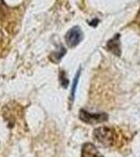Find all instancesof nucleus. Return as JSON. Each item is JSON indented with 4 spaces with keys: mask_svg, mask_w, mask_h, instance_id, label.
Listing matches in <instances>:
<instances>
[{
    "mask_svg": "<svg viewBox=\"0 0 140 157\" xmlns=\"http://www.w3.org/2000/svg\"><path fill=\"white\" fill-rule=\"evenodd\" d=\"M93 136L100 145L106 146V147L111 146L114 141L113 130L110 128H107V127H100V128L95 129V130H94Z\"/></svg>",
    "mask_w": 140,
    "mask_h": 157,
    "instance_id": "obj_1",
    "label": "nucleus"
},
{
    "mask_svg": "<svg viewBox=\"0 0 140 157\" xmlns=\"http://www.w3.org/2000/svg\"><path fill=\"white\" fill-rule=\"evenodd\" d=\"M80 118L84 123L89 124V125H93V124L103 123V121H108V115L106 113H90L88 111L81 110L80 111Z\"/></svg>",
    "mask_w": 140,
    "mask_h": 157,
    "instance_id": "obj_2",
    "label": "nucleus"
},
{
    "mask_svg": "<svg viewBox=\"0 0 140 157\" xmlns=\"http://www.w3.org/2000/svg\"><path fill=\"white\" fill-rule=\"evenodd\" d=\"M65 39H66V43H67L68 46L71 47V48H72V47H75L83 39L82 29H81L78 26L72 27V29L66 34Z\"/></svg>",
    "mask_w": 140,
    "mask_h": 157,
    "instance_id": "obj_3",
    "label": "nucleus"
},
{
    "mask_svg": "<svg viewBox=\"0 0 140 157\" xmlns=\"http://www.w3.org/2000/svg\"><path fill=\"white\" fill-rule=\"evenodd\" d=\"M82 157H104V156L99 153L94 145H92V144H86L83 147Z\"/></svg>",
    "mask_w": 140,
    "mask_h": 157,
    "instance_id": "obj_4",
    "label": "nucleus"
},
{
    "mask_svg": "<svg viewBox=\"0 0 140 157\" xmlns=\"http://www.w3.org/2000/svg\"><path fill=\"white\" fill-rule=\"evenodd\" d=\"M118 38H119V36L117 35V36H115V38L111 39L110 41H109V43H108V48L110 50H112V52H113L114 54H116V55L120 54V46H119Z\"/></svg>",
    "mask_w": 140,
    "mask_h": 157,
    "instance_id": "obj_5",
    "label": "nucleus"
},
{
    "mask_svg": "<svg viewBox=\"0 0 140 157\" xmlns=\"http://www.w3.org/2000/svg\"><path fill=\"white\" fill-rule=\"evenodd\" d=\"M65 54H66V49L63 46H61L60 48H59V50L52 52V54L50 55V59H51L52 62L58 63V62H60V60L62 59L63 56H64Z\"/></svg>",
    "mask_w": 140,
    "mask_h": 157,
    "instance_id": "obj_6",
    "label": "nucleus"
},
{
    "mask_svg": "<svg viewBox=\"0 0 140 157\" xmlns=\"http://www.w3.org/2000/svg\"><path fill=\"white\" fill-rule=\"evenodd\" d=\"M80 73H81V69L78 70V73H76L74 80H73V84H72V88H71V95H70V98H71V102L74 100V97H75V91H76V86H78V78H80Z\"/></svg>",
    "mask_w": 140,
    "mask_h": 157,
    "instance_id": "obj_7",
    "label": "nucleus"
},
{
    "mask_svg": "<svg viewBox=\"0 0 140 157\" xmlns=\"http://www.w3.org/2000/svg\"><path fill=\"white\" fill-rule=\"evenodd\" d=\"M60 80H61V84L64 88H67L68 84H69V81L68 78L65 77V72L64 71H61V75H60Z\"/></svg>",
    "mask_w": 140,
    "mask_h": 157,
    "instance_id": "obj_8",
    "label": "nucleus"
},
{
    "mask_svg": "<svg viewBox=\"0 0 140 157\" xmlns=\"http://www.w3.org/2000/svg\"><path fill=\"white\" fill-rule=\"evenodd\" d=\"M139 17H140V12H139Z\"/></svg>",
    "mask_w": 140,
    "mask_h": 157,
    "instance_id": "obj_9",
    "label": "nucleus"
}]
</instances>
